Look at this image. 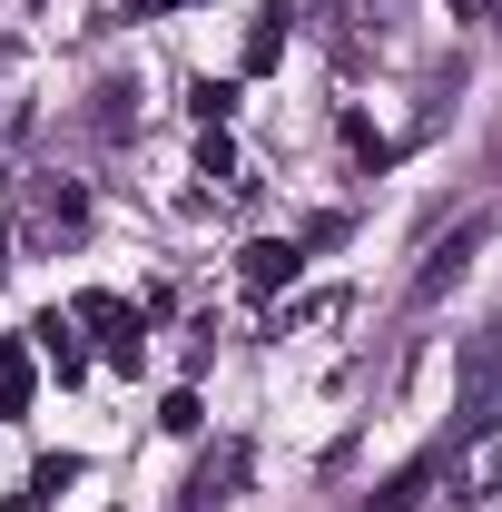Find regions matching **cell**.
I'll list each match as a JSON object with an SVG mask.
<instances>
[{
  "label": "cell",
  "mask_w": 502,
  "mask_h": 512,
  "mask_svg": "<svg viewBox=\"0 0 502 512\" xmlns=\"http://www.w3.org/2000/svg\"><path fill=\"white\" fill-rule=\"evenodd\" d=\"M502 414V325L463 355V414H453V444H473V434H493Z\"/></svg>",
  "instance_id": "1"
},
{
  "label": "cell",
  "mask_w": 502,
  "mask_h": 512,
  "mask_svg": "<svg viewBox=\"0 0 502 512\" xmlns=\"http://www.w3.org/2000/svg\"><path fill=\"white\" fill-rule=\"evenodd\" d=\"M69 325H89V335L109 345V365H128V375H138V355H148L138 306H119V296H79V306H69Z\"/></svg>",
  "instance_id": "2"
},
{
  "label": "cell",
  "mask_w": 502,
  "mask_h": 512,
  "mask_svg": "<svg viewBox=\"0 0 502 512\" xmlns=\"http://www.w3.org/2000/svg\"><path fill=\"white\" fill-rule=\"evenodd\" d=\"M296 266H306V256H296V237H247V247H237V276H247L256 296L296 286Z\"/></svg>",
  "instance_id": "3"
},
{
  "label": "cell",
  "mask_w": 502,
  "mask_h": 512,
  "mask_svg": "<svg viewBox=\"0 0 502 512\" xmlns=\"http://www.w3.org/2000/svg\"><path fill=\"white\" fill-rule=\"evenodd\" d=\"M443 463H453V453H424V463H404V473H384L375 493H365V512H414V503H424V483H434Z\"/></svg>",
  "instance_id": "4"
},
{
  "label": "cell",
  "mask_w": 502,
  "mask_h": 512,
  "mask_svg": "<svg viewBox=\"0 0 502 512\" xmlns=\"http://www.w3.org/2000/svg\"><path fill=\"white\" fill-rule=\"evenodd\" d=\"M30 345H20V335H0V424H20V414H30Z\"/></svg>",
  "instance_id": "5"
},
{
  "label": "cell",
  "mask_w": 502,
  "mask_h": 512,
  "mask_svg": "<svg viewBox=\"0 0 502 512\" xmlns=\"http://www.w3.org/2000/svg\"><path fill=\"white\" fill-rule=\"evenodd\" d=\"M473 237H483V227H453V237H443V247H434V266L414 276V296H443V286L463 276V256H473Z\"/></svg>",
  "instance_id": "6"
},
{
  "label": "cell",
  "mask_w": 502,
  "mask_h": 512,
  "mask_svg": "<svg viewBox=\"0 0 502 512\" xmlns=\"http://www.w3.org/2000/svg\"><path fill=\"white\" fill-rule=\"evenodd\" d=\"M237 473H247V453L227 444V453H217V463H197V483H188V503H227V483H237Z\"/></svg>",
  "instance_id": "7"
},
{
  "label": "cell",
  "mask_w": 502,
  "mask_h": 512,
  "mask_svg": "<svg viewBox=\"0 0 502 512\" xmlns=\"http://www.w3.org/2000/svg\"><path fill=\"white\" fill-rule=\"evenodd\" d=\"M30 335H40V355H50V365H60V384L79 375V365H89V355H79V345H69V316H40V325H30Z\"/></svg>",
  "instance_id": "8"
},
{
  "label": "cell",
  "mask_w": 502,
  "mask_h": 512,
  "mask_svg": "<svg viewBox=\"0 0 502 512\" xmlns=\"http://www.w3.org/2000/svg\"><path fill=\"white\" fill-rule=\"evenodd\" d=\"M276 60H286V20L266 10V20H256V30H247V69H276Z\"/></svg>",
  "instance_id": "9"
},
{
  "label": "cell",
  "mask_w": 502,
  "mask_h": 512,
  "mask_svg": "<svg viewBox=\"0 0 502 512\" xmlns=\"http://www.w3.org/2000/svg\"><path fill=\"white\" fill-rule=\"evenodd\" d=\"M69 483H79V463H69V453H50V463L30 473V503H50V493H69Z\"/></svg>",
  "instance_id": "10"
},
{
  "label": "cell",
  "mask_w": 502,
  "mask_h": 512,
  "mask_svg": "<svg viewBox=\"0 0 502 512\" xmlns=\"http://www.w3.org/2000/svg\"><path fill=\"white\" fill-rule=\"evenodd\" d=\"M197 168H207V178H237V148H227V128H207V138H197Z\"/></svg>",
  "instance_id": "11"
},
{
  "label": "cell",
  "mask_w": 502,
  "mask_h": 512,
  "mask_svg": "<svg viewBox=\"0 0 502 512\" xmlns=\"http://www.w3.org/2000/svg\"><path fill=\"white\" fill-rule=\"evenodd\" d=\"M227 109H237V79H197V119L217 128V119H227Z\"/></svg>",
  "instance_id": "12"
},
{
  "label": "cell",
  "mask_w": 502,
  "mask_h": 512,
  "mask_svg": "<svg viewBox=\"0 0 502 512\" xmlns=\"http://www.w3.org/2000/svg\"><path fill=\"white\" fill-rule=\"evenodd\" d=\"M345 148H355L365 168H384V158H394V138H375V128H365V119H345Z\"/></svg>",
  "instance_id": "13"
},
{
  "label": "cell",
  "mask_w": 502,
  "mask_h": 512,
  "mask_svg": "<svg viewBox=\"0 0 502 512\" xmlns=\"http://www.w3.org/2000/svg\"><path fill=\"white\" fill-rule=\"evenodd\" d=\"M158 424H168V434H197V394H188V384H178V394L158 404Z\"/></svg>",
  "instance_id": "14"
},
{
  "label": "cell",
  "mask_w": 502,
  "mask_h": 512,
  "mask_svg": "<svg viewBox=\"0 0 502 512\" xmlns=\"http://www.w3.org/2000/svg\"><path fill=\"white\" fill-rule=\"evenodd\" d=\"M158 10H197V0H128V20H158Z\"/></svg>",
  "instance_id": "15"
},
{
  "label": "cell",
  "mask_w": 502,
  "mask_h": 512,
  "mask_svg": "<svg viewBox=\"0 0 502 512\" xmlns=\"http://www.w3.org/2000/svg\"><path fill=\"white\" fill-rule=\"evenodd\" d=\"M453 20H502V0H453Z\"/></svg>",
  "instance_id": "16"
},
{
  "label": "cell",
  "mask_w": 502,
  "mask_h": 512,
  "mask_svg": "<svg viewBox=\"0 0 502 512\" xmlns=\"http://www.w3.org/2000/svg\"><path fill=\"white\" fill-rule=\"evenodd\" d=\"M0 276H10V227H0Z\"/></svg>",
  "instance_id": "17"
}]
</instances>
